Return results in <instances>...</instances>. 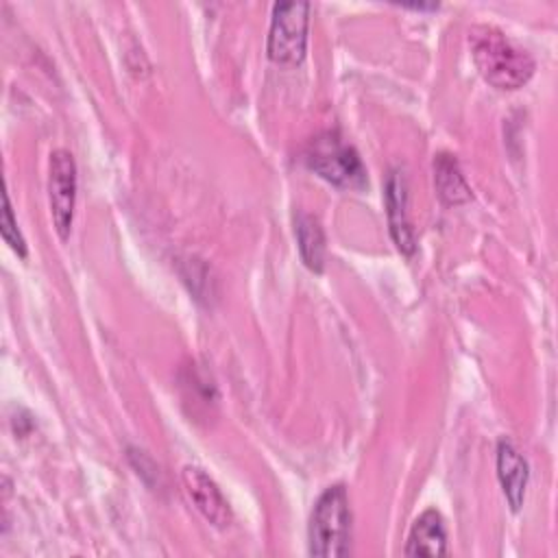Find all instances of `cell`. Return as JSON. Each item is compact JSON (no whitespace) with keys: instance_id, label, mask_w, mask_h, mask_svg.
Listing matches in <instances>:
<instances>
[{"instance_id":"3957f363","label":"cell","mask_w":558,"mask_h":558,"mask_svg":"<svg viewBox=\"0 0 558 558\" xmlns=\"http://www.w3.org/2000/svg\"><path fill=\"white\" fill-rule=\"evenodd\" d=\"M303 159L310 170L338 187L360 190L366 185V168L357 150L338 131H323L312 137Z\"/></svg>"},{"instance_id":"52a82bcc","label":"cell","mask_w":558,"mask_h":558,"mask_svg":"<svg viewBox=\"0 0 558 558\" xmlns=\"http://www.w3.org/2000/svg\"><path fill=\"white\" fill-rule=\"evenodd\" d=\"M181 482L183 488L190 497V501L194 504V508L216 527H227L233 519L231 506L225 499L222 490L218 488V484L198 466H183L181 471Z\"/></svg>"},{"instance_id":"5b68a950","label":"cell","mask_w":558,"mask_h":558,"mask_svg":"<svg viewBox=\"0 0 558 558\" xmlns=\"http://www.w3.org/2000/svg\"><path fill=\"white\" fill-rule=\"evenodd\" d=\"M48 198L52 225L61 240L70 238L76 207V161L65 148L50 153L48 163Z\"/></svg>"},{"instance_id":"9c48e42d","label":"cell","mask_w":558,"mask_h":558,"mask_svg":"<svg viewBox=\"0 0 558 558\" xmlns=\"http://www.w3.org/2000/svg\"><path fill=\"white\" fill-rule=\"evenodd\" d=\"M447 554V530L445 519L436 508H427L412 523L405 556H445Z\"/></svg>"},{"instance_id":"8fae6325","label":"cell","mask_w":558,"mask_h":558,"mask_svg":"<svg viewBox=\"0 0 558 558\" xmlns=\"http://www.w3.org/2000/svg\"><path fill=\"white\" fill-rule=\"evenodd\" d=\"M296 231V242H299V253L303 264L314 270L323 272L325 268V231L320 227V220L312 214L301 211L294 222Z\"/></svg>"},{"instance_id":"ba28073f","label":"cell","mask_w":558,"mask_h":558,"mask_svg":"<svg viewBox=\"0 0 558 558\" xmlns=\"http://www.w3.org/2000/svg\"><path fill=\"white\" fill-rule=\"evenodd\" d=\"M497 477L508 499V506L512 508V512H519L525 501L530 469L525 458L508 438H501L497 442Z\"/></svg>"},{"instance_id":"7a4b0ae2","label":"cell","mask_w":558,"mask_h":558,"mask_svg":"<svg viewBox=\"0 0 558 558\" xmlns=\"http://www.w3.org/2000/svg\"><path fill=\"white\" fill-rule=\"evenodd\" d=\"M310 554L318 558H342L351 549V508L342 484L320 493L307 527Z\"/></svg>"},{"instance_id":"277c9868","label":"cell","mask_w":558,"mask_h":558,"mask_svg":"<svg viewBox=\"0 0 558 558\" xmlns=\"http://www.w3.org/2000/svg\"><path fill=\"white\" fill-rule=\"evenodd\" d=\"M310 28V2L292 0L277 2L272 7V20L268 31V57L279 65H299L307 50Z\"/></svg>"},{"instance_id":"6da1fadb","label":"cell","mask_w":558,"mask_h":558,"mask_svg":"<svg viewBox=\"0 0 558 558\" xmlns=\"http://www.w3.org/2000/svg\"><path fill=\"white\" fill-rule=\"evenodd\" d=\"M471 57L486 83L497 89H519L534 74L532 54L490 24L469 28Z\"/></svg>"},{"instance_id":"7c38bea8","label":"cell","mask_w":558,"mask_h":558,"mask_svg":"<svg viewBox=\"0 0 558 558\" xmlns=\"http://www.w3.org/2000/svg\"><path fill=\"white\" fill-rule=\"evenodd\" d=\"M2 238L4 242L11 246V251H15L20 257H26V242L17 229V220L13 216V209H11V201H9V194H4V207H2Z\"/></svg>"},{"instance_id":"30bf717a","label":"cell","mask_w":558,"mask_h":558,"mask_svg":"<svg viewBox=\"0 0 558 558\" xmlns=\"http://www.w3.org/2000/svg\"><path fill=\"white\" fill-rule=\"evenodd\" d=\"M434 185L445 205H462L471 201V187L460 170L458 159L451 153H438L434 157Z\"/></svg>"},{"instance_id":"8992f818","label":"cell","mask_w":558,"mask_h":558,"mask_svg":"<svg viewBox=\"0 0 558 558\" xmlns=\"http://www.w3.org/2000/svg\"><path fill=\"white\" fill-rule=\"evenodd\" d=\"M384 201L392 242L403 255H412L416 248V238L408 214V177L403 168L395 166L388 170L384 183Z\"/></svg>"}]
</instances>
